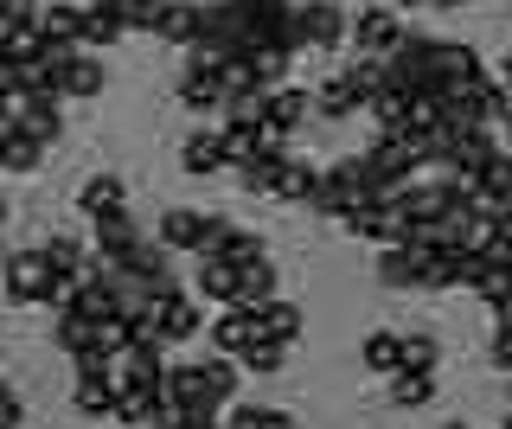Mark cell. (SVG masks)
Returning <instances> with one entry per match:
<instances>
[{
	"label": "cell",
	"mask_w": 512,
	"mask_h": 429,
	"mask_svg": "<svg viewBox=\"0 0 512 429\" xmlns=\"http://www.w3.org/2000/svg\"><path fill=\"white\" fill-rule=\"evenodd\" d=\"M71 365H77V378H109V372H116V359H109L96 340L84 346V353H71Z\"/></svg>",
	"instance_id": "bcb514c9"
},
{
	"label": "cell",
	"mask_w": 512,
	"mask_h": 429,
	"mask_svg": "<svg viewBox=\"0 0 512 429\" xmlns=\"http://www.w3.org/2000/svg\"><path fill=\"white\" fill-rule=\"evenodd\" d=\"M180 103L192 109V116H224L218 58H205V52H186V71H180Z\"/></svg>",
	"instance_id": "9c48e42d"
},
{
	"label": "cell",
	"mask_w": 512,
	"mask_h": 429,
	"mask_svg": "<svg viewBox=\"0 0 512 429\" xmlns=\"http://www.w3.org/2000/svg\"><path fill=\"white\" fill-rule=\"evenodd\" d=\"M301 327H308V314L295 308V301H269V308H256V340H276V346H295Z\"/></svg>",
	"instance_id": "603a6c76"
},
{
	"label": "cell",
	"mask_w": 512,
	"mask_h": 429,
	"mask_svg": "<svg viewBox=\"0 0 512 429\" xmlns=\"http://www.w3.org/2000/svg\"><path fill=\"white\" fill-rule=\"evenodd\" d=\"M128 33V26H122V13L116 7H96V0H90V20H84V52H109V45H116Z\"/></svg>",
	"instance_id": "836d02e7"
},
{
	"label": "cell",
	"mask_w": 512,
	"mask_h": 429,
	"mask_svg": "<svg viewBox=\"0 0 512 429\" xmlns=\"http://www.w3.org/2000/svg\"><path fill=\"white\" fill-rule=\"evenodd\" d=\"M288 71H295V52H288V45H263V52H250V77H256V90H282V84H288Z\"/></svg>",
	"instance_id": "d6a6232c"
},
{
	"label": "cell",
	"mask_w": 512,
	"mask_h": 429,
	"mask_svg": "<svg viewBox=\"0 0 512 429\" xmlns=\"http://www.w3.org/2000/svg\"><path fill=\"white\" fill-rule=\"evenodd\" d=\"M500 135H506V148H512V116H506V122H500Z\"/></svg>",
	"instance_id": "f5cc1de1"
},
{
	"label": "cell",
	"mask_w": 512,
	"mask_h": 429,
	"mask_svg": "<svg viewBox=\"0 0 512 429\" xmlns=\"http://www.w3.org/2000/svg\"><path fill=\"white\" fill-rule=\"evenodd\" d=\"M135 244H148V231H141V218L128 212H103V218H90V250H96V263H122Z\"/></svg>",
	"instance_id": "8fae6325"
},
{
	"label": "cell",
	"mask_w": 512,
	"mask_h": 429,
	"mask_svg": "<svg viewBox=\"0 0 512 429\" xmlns=\"http://www.w3.org/2000/svg\"><path fill=\"white\" fill-rule=\"evenodd\" d=\"M64 97H20L13 109H20V135H32L39 148H52V141L64 135Z\"/></svg>",
	"instance_id": "ffe728a7"
},
{
	"label": "cell",
	"mask_w": 512,
	"mask_h": 429,
	"mask_svg": "<svg viewBox=\"0 0 512 429\" xmlns=\"http://www.w3.org/2000/svg\"><path fill=\"white\" fill-rule=\"evenodd\" d=\"M39 13H45V0H0V26L7 33H39Z\"/></svg>",
	"instance_id": "b9f144b4"
},
{
	"label": "cell",
	"mask_w": 512,
	"mask_h": 429,
	"mask_svg": "<svg viewBox=\"0 0 512 429\" xmlns=\"http://www.w3.org/2000/svg\"><path fill=\"white\" fill-rule=\"evenodd\" d=\"M506 429H512V410H506Z\"/></svg>",
	"instance_id": "9f6ffc18"
},
{
	"label": "cell",
	"mask_w": 512,
	"mask_h": 429,
	"mask_svg": "<svg viewBox=\"0 0 512 429\" xmlns=\"http://www.w3.org/2000/svg\"><path fill=\"white\" fill-rule=\"evenodd\" d=\"M493 231H500V237H506V244H512V205H506V212H500V218H493Z\"/></svg>",
	"instance_id": "681fc988"
},
{
	"label": "cell",
	"mask_w": 512,
	"mask_h": 429,
	"mask_svg": "<svg viewBox=\"0 0 512 429\" xmlns=\"http://www.w3.org/2000/svg\"><path fill=\"white\" fill-rule=\"evenodd\" d=\"M506 308H512V301H506Z\"/></svg>",
	"instance_id": "6f0895ef"
},
{
	"label": "cell",
	"mask_w": 512,
	"mask_h": 429,
	"mask_svg": "<svg viewBox=\"0 0 512 429\" xmlns=\"http://www.w3.org/2000/svg\"><path fill=\"white\" fill-rule=\"evenodd\" d=\"M391 404H397V410H423V404H436V378H423V372H397V378H391Z\"/></svg>",
	"instance_id": "d590c367"
},
{
	"label": "cell",
	"mask_w": 512,
	"mask_h": 429,
	"mask_svg": "<svg viewBox=\"0 0 512 429\" xmlns=\"http://www.w3.org/2000/svg\"><path fill=\"white\" fill-rule=\"evenodd\" d=\"M7 212H13V205H7V193H0V225H7Z\"/></svg>",
	"instance_id": "db71d44e"
},
{
	"label": "cell",
	"mask_w": 512,
	"mask_h": 429,
	"mask_svg": "<svg viewBox=\"0 0 512 429\" xmlns=\"http://www.w3.org/2000/svg\"><path fill=\"white\" fill-rule=\"evenodd\" d=\"M308 116H314V90H301V84H282V90L263 97V129H269L276 148H288L295 129H308Z\"/></svg>",
	"instance_id": "ba28073f"
},
{
	"label": "cell",
	"mask_w": 512,
	"mask_h": 429,
	"mask_svg": "<svg viewBox=\"0 0 512 429\" xmlns=\"http://www.w3.org/2000/svg\"><path fill=\"white\" fill-rule=\"evenodd\" d=\"M442 429H474V423H442Z\"/></svg>",
	"instance_id": "11a10c76"
},
{
	"label": "cell",
	"mask_w": 512,
	"mask_h": 429,
	"mask_svg": "<svg viewBox=\"0 0 512 429\" xmlns=\"http://www.w3.org/2000/svg\"><path fill=\"white\" fill-rule=\"evenodd\" d=\"M244 365H250V372H282V365H288V346H276V340H250L244 346Z\"/></svg>",
	"instance_id": "7bdbcfd3"
},
{
	"label": "cell",
	"mask_w": 512,
	"mask_h": 429,
	"mask_svg": "<svg viewBox=\"0 0 512 429\" xmlns=\"http://www.w3.org/2000/svg\"><path fill=\"white\" fill-rule=\"evenodd\" d=\"M39 58H45V39H39V33H7V65H13V71L39 65Z\"/></svg>",
	"instance_id": "ee69618b"
},
{
	"label": "cell",
	"mask_w": 512,
	"mask_h": 429,
	"mask_svg": "<svg viewBox=\"0 0 512 429\" xmlns=\"http://www.w3.org/2000/svg\"><path fill=\"white\" fill-rule=\"evenodd\" d=\"M103 84H109V71H103V58H96V52H77V58H64V65H58V97H71V103H96V97H103Z\"/></svg>",
	"instance_id": "5bb4252c"
},
{
	"label": "cell",
	"mask_w": 512,
	"mask_h": 429,
	"mask_svg": "<svg viewBox=\"0 0 512 429\" xmlns=\"http://www.w3.org/2000/svg\"><path fill=\"white\" fill-rule=\"evenodd\" d=\"M84 20H90V7L52 0V7L39 13V39H45V45H58V52H84Z\"/></svg>",
	"instance_id": "2e32d148"
},
{
	"label": "cell",
	"mask_w": 512,
	"mask_h": 429,
	"mask_svg": "<svg viewBox=\"0 0 512 429\" xmlns=\"http://www.w3.org/2000/svg\"><path fill=\"white\" fill-rule=\"evenodd\" d=\"M122 205H128V186H122V173H90V180L84 186H77V212H84V218H103V212H122Z\"/></svg>",
	"instance_id": "7402d4cb"
},
{
	"label": "cell",
	"mask_w": 512,
	"mask_h": 429,
	"mask_svg": "<svg viewBox=\"0 0 512 429\" xmlns=\"http://www.w3.org/2000/svg\"><path fill=\"white\" fill-rule=\"evenodd\" d=\"M340 231L346 237H359V244H404V237H410V225H404V212H397V205H372V199H365V205H352V212L340 218Z\"/></svg>",
	"instance_id": "30bf717a"
},
{
	"label": "cell",
	"mask_w": 512,
	"mask_h": 429,
	"mask_svg": "<svg viewBox=\"0 0 512 429\" xmlns=\"http://www.w3.org/2000/svg\"><path fill=\"white\" fill-rule=\"evenodd\" d=\"M436 365H442V340H436V333H404V372L436 378Z\"/></svg>",
	"instance_id": "74e56055"
},
{
	"label": "cell",
	"mask_w": 512,
	"mask_h": 429,
	"mask_svg": "<svg viewBox=\"0 0 512 429\" xmlns=\"http://www.w3.org/2000/svg\"><path fill=\"white\" fill-rule=\"evenodd\" d=\"M359 365L372 378H397V372H404V333H391V327L365 333V340H359Z\"/></svg>",
	"instance_id": "44dd1931"
},
{
	"label": "cell",
	"mask_w": 512,
	"mask_h": 429,
	"mask_svg": "<svg viewBox=\"0 0 512 429\" xmlns=\"http://www.w3.org/2000/svg\"><path fill=\"white\" fill-rule=\"evenodd\" d=\"M237 404V365L231 359H186L160 372V410L167 417H199V410Z\"/></svg>",
	"instance_id": "6da1fadb"
},
{
	"label": "cell",
	"mask_w": 512,
	"mask_h": 429,
	"mask_svg": "<svg viewBox=\"0 0 512 429\" xmlns=\"http://www.w3.org/2000/svg\"><path fill=\"white\" fill-rule=\"evenodd\" d=\"M39 257L52 263V276H58V282H77V276H84V269L96 263V250H84L77 237H45V244H39Z\"/></svg>",
	"instance_id": "484cf974"
},
{
	"label": "cell",
	"mask_w": 512,
	"mask_h": 429,
	"mask_svg": "<svg viewBox=\"0 0 512 429\" xmlns=\"http://www.w3.org/2000/svg\"><path fill=\"white\" fill-rule=\"evenodd\" d=\"M218 231V212H199V205H167L154 225V244L160 250H186V257H205V244H212Z\"/></svg>",
	"instance_id": "52a82bcc"
},
{
	"label": "cell",
	"mask_w": 512,
	"mask_h": 429,
	"mask_svg": "<svg viewBox=\"0 0 512 429\" xmlns=\"http://www.w3.org/2000/svg\"><path fill=\"white\" fill-rule=\"evenodd\" d=\"M39 161H45V148L32 135H7V141H0V173H39Z\"/></svg>",
	"instance_id": "8d00e7d4"
},
{
	"label": "cell",
	"mask_w": 512,
	"mask_h": 429,
	"mask_svg": "<svg viewBox=\"0 0 512 429\" xmlns=\"http://www.w3.org/2000/svg\"><path fill=\"white\" fill-rule=\"evenodd\" d=\"M218 359H244V346L256 340V308H218V321H205Z\"/></svg>",
	"instance_id": "d6986e66"
},
{
	"label": "cell",
	"mask_w": 512,
	"mask_h": 429,
	"mask_svg": "<svg viewBox=\"0 0 512 429\" xmlns=\"http://www.w3.org/2000/svg\"><path fill=\"white\" fill-rule=\"evenodd\" d=\"M429 257L436 250H423V244H384L378 250V282L384 289H429Z\"/></svg>",
	"instance_id": "4fadbf2b"
},
{
	"label": "cell",
	"mask_w": 512,
	"mask_h": 429,
	"mask_svg": "<svg viewBox=\"0 0 512 429\" xmlns=\"http://www.w3.org/2000/svg\"><path fill=\"white\" fill-rule=\"evenodd\" d=\"M352 52L359 58H391L397 45H404V13L397 7H384V0H372V7H359L352 13Z\"/></svg>",
	"instance_id": "8992f818"
},
{
	"label": "cell",
	"mask_w": 512,
	"mask_h": 429,
	"mask_svg": "<svg viewBox=\"0 0 512 429\" xmlns=\"http://www.w3.org/2000/svg\"><path fill=\"white\" fill-rule=\"evenodd\" d=\"M199 295L212 308H237V269L218 263V257H199Z\"/></svg>",
	"instance_id": "4dcf8cb0"
},
{
	"label": "cell",
	"mask_w": 512,
	"mask_h": 429,
	"mask_svg": "<svg viewBox=\"0 0 512 429\" xmlns=\"http://www.w3.org/2000/svg\"><path fill=\"white\" fill-rule=\"evenodd\" d=\"M116 372L141 378V385H160V372H167V346H160V340H135V346L116 359Z\"/></svg>",
	"instance_id": "f1b7e54d"
},
{
	"label": "cell",
	"mask_w": 512,
	"mask_h": 429,
	"mask_svg": "<svg viewBox=\"0 0 512 429\" xmlns=\"http://www.w3.org/2000/svg\"><path fill=\"white\" fill-rule=\"evenodd\" d=\"M52 340L64 346V353H84V346L96 340V321H84L77 308H58V314H52Z\"/></svg>",
	"instance_id": "e575fe53"
},
{
	"label": "cell",
	"mask_w": 512,
	"mask_h": 429,
	"mask_svg": "<svg viewBox=\"0 0 512 429\" xmlns=\"http://www.w3.org/2000/svg\"><path fill=\"white\" fill-rule=\"evenodd\" d=\"M352 39V13L333 0H301L295 7V52H333Z\"/></svg>",
	"instance_id": "277c9868"
},
{
	"label": "cell",
	"mask_w": 512,
	"mask_h": 429,
	"mask_svg": "<svg viewBox=\"0 0 512 429\" xmlns=\"http://www.w3.org/2000/svg\"><path fill=\"white\" fill-rule=\"evenodd\" d=\"M71 410L90 417V423L116 417V391H109V378H77V385H71Z\"/></svg>",
	"instance_id": "1f68e13d"
},
{
	"label": "cell",
	"mask_w": 512,
	"mask_h": 429,
	"mask_svg": "<svg viewBox=\"0 0 512 429\" xmlns=\"http://www.w3.org/2000/svg\"><path fill=\"white\" fill-rule=\"evenodd\" d=\"M506 154H512V148H506Z\"/></svg>",
	"instance_id": "680465c9"
},
{
	"label": "cell",
	"mask_w": 512,
	"mask_h": 429,
	"mask_svg": "<svg viewBox=\"0 0 512 429\" xmlns=\"http://www.w3.org/2000/svg\"><path fill=\"white\" fill-rule=\"evenodd\" d=\"M192 52H205V58H250V39H244V7L237 0H212L205 7V26H199V45Z\"/></svg>",
	"instance_id": "5b68a950"
},
{
	"label": "cell",
	"mask_w": 512,
	"mask_h": 429,
	"mask_svg": "<svg viewBox=\"0 0 512 429\" xmlns=\"http://www.w3.org/2000/svg\"><path fill=\"white\" fill-rule=\"evenodd\" d=\"M224 429H295L288 410H269V404H231V423Z\"/></svg>",
	"instance_id": "f35d334b"
},
{
	"label": "cell",
	"mask_w": 512,
	"mask_h": 429,
	"mask_svg": "<svg viewBox=\"0 0 512 429\" xmlns=\"http://www.w3.org/2000/svg\"><path fill=\"white\" fill-rule=\"evenodd\" d=\"M295 161V154L288 148H263V154H250L244 167H237V186H244V193H269L276 199V186H282V167Z\"/></svg>",
	"instance_id": "cb8c5ba5"
},
{
	"label": "cell",
	"mask_w": 512,
	"mask_h": 429,
	"mask_svg": "<svg viewBox=\"0 0 512 429\" xmlns=\"http://www.w3.org/2000/svg\"><path fill=\"white\" fill-rule=\"evenodd\" d=\"M180 167L192 180H212V173H231V154H224V135L218 129H192L180 141Z\"/></svg>",
	"instance_id": "e0dca14e"
},
{
	"label": "cell",
	"mask_w": 512,
	"mask_h": 429,
	"mask_svg": "<svg viewBox=\"0 0 512 429\" xmlns=\"http://www.w3.org/2000/svg\"><path fill=\"white\" fill-rule=\"evenodd\" d=\"M276 301V263H250V269H237V308H269Z\"/></svg>",
	"instance_id": "f546056e"
},
{
	"label": "cell",
	"mask_w": 512,
	"mask_h": 429,
	"mask_svg": "<svg viewBox=\"0 0 512 429\" xmlns=\"http://www.w3.org/2000/svg\"><path fill=\"white\" fill-rule=\"evenodd\" d=\"M359 109H365V97L352 90L346 71H327V77L314 84V116H320V122H352Z\"/></svg>",
	"instance_id": "ac0fdd59"
},
{
	"label": "cell",
	"mask_w": 512,
	"mask_h": 429,
	"mask_svg": "<svg viewBox=\"0 0 512 429\" xmlns=\"http://www.w3.org/2000/svg\"><path fill=\"white\" fill-rule=\"evenodd\" d=\"M429 7H474V0H429Z\"/></svg>",
	"instance_id": "816d5d0a"
},
{
	"label": "cell",
	"mask_w": 512,
	"mask_h": 429,
	"mask_svg": "<svg viewBox=\"0 0 512 429\" xmlns=\"http://www.w3.org/2000/svg\"><path fill=\"white\" fill-rule=\"evenodd\" d=\"M205 257H218V263H231V269H250V263H263L269 250H263V237H256V231L231 225V218H218V231H212V244H205Z\"/></svg>",
	"instance_id": "9a60e30c"
},
{
	"label": "cell",
	"mask_w": 512,
	"mask_h": 429,
	"mask_svg": "<svg viewBox=\"0 0 512 429\" xmlns=\"http://www.w3.org/2000/svg\"><path fill=\"white\" fill-rule=\"evenodd\" d=\"M218 135H224V154H231V173L250 161V154H263V148H276L269 141L263 122H218Z\"/></svg>",
	"instance_id": "4316f807"
},
{
	"label": "cell",
	"mask_w": 512,
	"mask_h": 429,
	"mask_svg": "<svg viewBox=\"0 0 512 429\" xmlns=\"http://www.w3.org/2000/svg\"><path fill=\"white\" fill-rule=\"evenodd\" d=\"M192 333H205V314H199V301H192L186 289L148 301V314L135 321V340H160V346H186Z\"/></svg>",
	"instance_id": "3957f363"
},
{
	"label": "cell",
	"mask_w": 512,
	"mask_h": 429,
	"mask_svg": "<svg viewBox=\"0 0 512 429\" xmlns=\"http://www.w3.org/2000/svg\"><path fill=\"white\" fill-rule=\"evenodd\" d=\"M493 314H500V327H493V346H487V353H493V365L512 378V308H493Z\"/></svg>",
	"instance_id": "f6af8a7d"
},
{
	"label": "cell",
	"mask_w": 512,
	"mask_h": 429,
	"mask_svg": "<svg viewBox=\"0 0 512 429\" xmlns=\"http://www.w3.org/2000/svg\"><path fill=\"white\" fill-rule=\"evenodd\" d=\"M0 429H26V397L0 378Z\"/></svg>",
	"instance_id": "7dc6e473"
},
{
	"label": "cell",
	"mask_w": 512,
	"mask_h": 429,
	"mask_svg": "<svg viewBox=\"0 0 512 429\" xmlns=\"http://www.w3.org/2000/svg\"><path fill=\"white\" fill-rule=\"evenodd\" d=\"M365 116L378 122V135H404L410 129V90H397V84H384L372 103H365Z\"/></svg>",
	"instance_id": "83f0119b"
},
{
	"label": "cell",
	"mask_w": 512,
	"mask_h": 429,
	"mask_svg": "<svg viewBox=\"0 0 512 429\" xmlns=\"http://www.w3.org/2000/svg\"><path fill=\"white\" fill-rule=\"evenodd\" d=\"M199 26H205V7L199 0H167V13H160V39L167 45H199Z\"/></svg>",
	"instance_id": "d4e9b609"
},
{
	"label": "cell",
	"mask_w": 512,
	"mask_h": 429,
	"mask_svg": "<svg viewBox=\"0 0 512 429\" xmlns=\"http://www.w3.org/2000/svg\"><path fill=\"white\" fill-rule=\"evenodd\" d=\"M116 13H122L128 33H154L160 39V13H167V0H116Z\"/></svg>",
	"instance_id": "ab89813d"
},
{
	"label": "cell",
	"mask_w": 512,
	"mask_h": 429,
	"mask_svg": "<svg viewBox=\"0 0 512 429\" xmlns=\"http://www.w3.org/2000/svg\"><path fill=\"white\" fill-rule=\"evenodd\" d=\"M493 77H500V84L512 90V45H506V52H500V65H493Z\"/></svg>",
	"instance_id": "c3c4849f"
},
{
	"label": "cell",
	"mask_w": 512,
	"mask_h": 429,
	"mask_svg": "<svg viewBox=\"0 0 512 429\" xmlns=\"http://www.w3.org/2000/svg\"><path fill=\"white\" fill-rule=\"evenodd\" d=\"M314 180H320V167H308V161H288V167H282V186H276V199H295V205H308Z\"/></svg>",
	"instance_id": "60d3db41"
},
{
	"label": "cell",
	"mask_w": 512,
	"mask_h": 429,
	"mask_svg": "<svg viewBox=\"0 0 512 429\" xmlns=\"http://www.w3.org/2000/svg\"><path fill=\"white\" fill-rule=\"evenodd\" d=\"M109 269H122V276H135V282H141V295H154V301L180 289V282H173V250H160L154 237H148V244H135V250H128L122 263H109Z\"/></svg>",
	"instance_id": "7c38bea8"
},
{
	"label": "cell",
	"mask_w": 512,
	"mask_h": 429,
	"mask_svg": "<svg viewBox=\"0 0 512 429\" xmlns=\"http://www.w3.org/2000/svg\"><path fill=\"white\" fill-rule=\"evenodd\" d=\"M0 289H7L13 308H58L71 282H58V276H52V263H45L39 250H13L7 269H0Z\"/></svg>",
	"instance_id": "7a4b0ae2"
},
{
	"label": "cell",
	"mask_w": 512,
	"mask_h": 429,
	"mask_svg": "<svg viewBox=\"0 0 512 429\" xmlns=\"http://www.w3.org/2000/svg\"><path fill=\"white\" fill-rule=\"evenodd\" d=\"M384 7H397V13H404V7H429V0H384Z\"/></svg>",
	"instance_id": "f907efd6"
}]
</instances>
